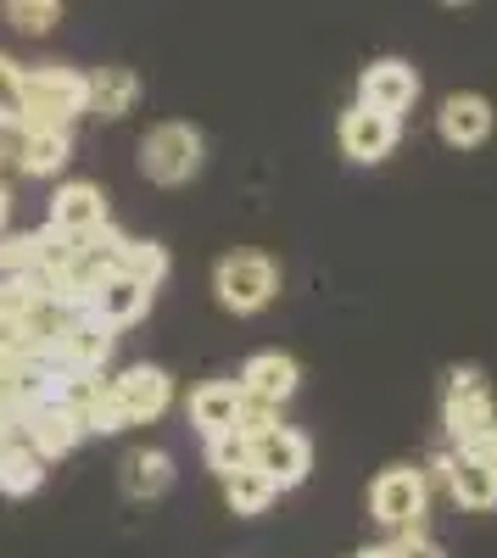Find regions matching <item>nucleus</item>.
<instances>
[{
    "instance_id": "nucleus-1",
    "label": "nucleus",
    "mask_w": 497,
    "mask_h": 558,
    "mask_svg": "<svg viewBox=\"0 0 497 558\" xmlns=\"http://www.w3.org/2000/svg\"><path fill=\"white\" fill-rule=\"evenodd\" d=\"M89 107V73L45 62V68H23L17 84V118L39 123V129H73Z\"/></svg>"
},
{
    "instance_id": "nucleus-2",
    "label": "nucleus",
    "mask_w": 497,
    "mask_h": 558,
    "mask_svg": "<svg viewBox=\"0 0 497 558\" xmlns=\"http://www.w3.org/2000/svg\"><path fill=\"white\" fill-rule=\"evenodd\" d=\"M431 470H436V481L447 486V497H453L459 508L486 514V508H497V430L470 441V447L441 452Z\"/></svg>"
},
{
    "instance_id": "nucleus-3",
    "label": "nucleus",
    "mask_w": 497,
    "mask_h": 558,
    "mask_svg": "<svg viewBox=\"0 0 497 558\" xmlns=\"http://www.w3.org/2000/svg\"><path fill=\"white\" fill-rule=\"evenodd\" d=\"M213 296H218L223 313H235V318L263 313L268 302L280 296V268H275V257H263V252H230V257H218V268H213Z\"/></svg>"
},
{
    "instance_id": "nucleus-4",
    "label": "nucleus",
    "mask_w": 497,
    "mask_h": 558,
    "mask_svg": "<svg viewBox=\"0 0 497 558\" xmlns=\"http://www.w3.org/2000/svg\"><path fill=\"white\" fill-rule=\"evenodd\" d=\"M425 514H431V481L425 470H414V463H391V470L375 475L369 486V520L391 536L402 531H425Z\"/></svg>"
},
{
    "instance_id": "nucleus-5",
    "label": "nucleus",
    "mask_w": 497,
    "mask_h": 558,
    "mask_svg": "<svg viewBox=\"0 0 497 558\" xmlns=\"http://www.w3.org/2000/svg\"><path fill=\"white\" fill-rule=\"evenodd\" d=\"M207 162V140L202 129L191 123H157L146 140H141V173L151 184H168V191H179V184H191Z\"/></svg>"
},
{
    "instance_id": "nucleus-6",
    "label": "nucleus",
    "mask_w": 497,
    "mask_h": 558,
    "mask_svg": "<svg viewBox=\"0 0 497 558\" xmlns=\"http://www.w3.org/2000/svg\"><path fill=\"white\" fill-rule=\"evenodd\" d=\"M441 430L453 447H470L497 430V402H492V386L481 368H453V386L441 397Z\"/></svg>"
},
{
    "instance_id": "nucleus-7",
    "label": "nucleus",
    "mask_w": 497,
    "mask_h": 558,
    "mask_svg": "<svg viewBox=\"0 0 497 558\" xmlns=\"http://www.w3.org/2000/svg\"><path fill=\"white\" fill-rule=\"evenodd\" d=\"M246 441H252V470H263L280 492H291V486L307 481V470H313V447H307L302 430H291V425H268V430H257V436H246Z\"/></svg>"
},
{
    "instance_id": "nucleus-8",
    "label": "nucleus",
    "mask_w": 497,
    "mask_h": 558,
    "mask_svg": "<svg viewBox=\"0 0 497 558\" xmlns=\"http://www.w3.org/2000/svg\"><path fill=\"white\" fill-rule=\"evenodd\" d=\"M336 140H341V151L352 157V162H364V168H375V162H386L391 151H397V140H402V118H391V112H375V107H347L341 112V123H336Z\"/></svg>"
},
{
    "instance_id": "nucleus-9",
    "label": "nucleus",
    "mask_w": 497,
    "mask_h": 558,
    "mask_svg": "<svg viewBox=\"0 0 497 558\" xmlns=\"http://www.w3.org/2000/svg\"><path fill=\"white\" fill-rule=\"evenodd\" d=\"M112 347H118V330L96 313V307H78L73 318H68V330H62V341H57V363L62 368H73V375H101L107 368V357H112Z\"/></svg>"
},
{
    "instance_id": "nucleus-10",
    "label": "nucleus",
    "mask_w": 497,
    "mask_h": 558,
    "mask_svg": "<svg viewBox=\"0 0 497 558\" xmlns=\"http://www.w3.org/2000/svg\"><path fill=\"white\" fill-rule=\"evenodd\" d=\"M492 129H497V112L481 89H453L436 112V134H441V146H453V151H481L492 140Z\"/></svg>"
},
{
    "instance_id": "nucleus-11",
    "label": "nucleus",
    "mask_w": 497,
    "mask_h": 558,
    "mask_svg": "<svg viewBox=\"0 0 497 558\" xmlns=\"http://www.w3.org/2000/svg\"><path fill=\"white\" fill-rule=\"evenodd\" d=\"M357 101L375 107V112H391V118L414 112V101H420V73H414V62H402V57L369 62L364 73H357Z\"/></svg>"
},
{
    "instance_id": "nucleus-12",
    "label": "nucleus",
    "mask_w": 497,
    "mask_h": 558,
    "mask_svg": "<svg viewBox=\"0 0 497 558\" xmlns=\"http://www.w3.org/2000/svg\"><path fill=\"white\" fill-rule=\"evenodd\" d=\"M17 430H23V441L51 463V458H62V452H73L78 447V436H84V418L62 402V397H51V402H34L23 418H17Z\"/></svg>"
},
{
    "instance_id": "nucleus-13",
    "label": "nucleus",
    "mask_w": 497,
    "mask_h": 558,
    "mask_svg": "<svg viewBox=\"0 0 497 558\" xmlns=\"http://www.w3.org/2000/svg\"><path fill=\"white\" fill-rule=\"evenodd\" d=\"M112 391H118V402L129 413V425H151V418H162L168 402H173V380H168V368H157V363L123 368V375L112 380Z\"/></svg>"
},
{
    "instance_id": "nucleus-14",
    "label": "nucleus",
    "mask_w": 497,
    "mask_h": 558,
    "mask_svg": "<svg viewBox=\"0 0 497 558\" xmlns=\"http://www.w3.org/2000/svg\"><path fill=\"white\" fill-rule=\"evenodd\" d=\"M73 162V129H39V123H23L17 134V151H12V168L28 173V179H51Z\"/></svg>"
},
{
    "instance_id": "nucleus-15",
    "label": "nucleus",
    "mask_w": 497,
    "mask_h": 558,
    "mask_svg": "<svg viewBox=\"0 0 497 558\" xmlns=\"http://www.w3.org/2000/svg\"><path fill=\"white\" fill-rule=\"evenodd\" d=\"M89 307H96L112 330H129V324H141L151 313V286L134 279V274H123V268H112L96 286V296H89Z\"/></svg>"
},
{
    "instance_id": "nucleus-16",
    "label": "nucleus",
    "mask_w": 497,
    "mask_h": 558,
    "mask_svg": "<svg viewBox=\"0 0 497 558\" xmlns=\"http://www.w3.org/2000/svg\"><path fill=\"white\" fill-rule=\"evenodd\" d=\"M296 386H302V368H296V357H286V352H257V357H246V368H241V391L257 397V402L286 408V402L296 397Z\"/></svg>"
},
{
    "instance_id": "nucleus-17",
    "label": "nucleus",
    "mask_w": 497,
    "mask_h": 558,
    "mask_svg": "<svg viewBox=\"0 0 497 558\" xmlns=\"http://www.w3.org/2000/svg\"><path fill=\"white\" fill-rule=\"evenodd\" d=\"M51 223L62 229V235H89V229H101L107 223V196H101V184H84V179H73V184H62V191L51 196Z\"/></svg>"
},
{
    "instance_id": "nucleus-18",
    "label": "nucleus",
    "mask_w": 497,
    "mask_h": 558,
    "mask_svg": "<svg viewBox=\"0 0 497 558\" xmlns=\"http://www.w3.org/2000/svg\"><path fill=\"white\" fill-rule=\"evenodd\" d=\"M241 402H246L241 380H207V386H196V391H191V425H196L202 436L235 430V418H241Z\"/></svg>"
},
{
    "instance_id": "nucleus-19",
    "label": "nucleus",
    "mask_w": 497,
    "mask_h": 558,
    "mask_svg": "<svg viewBox=\"0 0 497 558\" xmlns=\"http://www.w3.org/2000/svg\"><path fill=\"white\" fill-rule=\"evenodd\" d=\"M134 101H141V78H134V68H101V73H89V107H84V118L118 123V118L134 112Z\"/></svg>"
},
{
    "instance_id": "nucleus-20",
    "label": "nucleus",
    "mask_w": 497,
    "mask_h": 558,
    "mask_svg": "<svg viewBox=\"0 0 497 558\" xmlns=\"http://www.w3.org/2000/svg\"><path fill=\"white\" fill-rule=\"evenodd\" d=\"M173 486V458L157 452V447H141V452H129L123 458V492L134 502H146V497H162Z\"/></svg>"
},
{
    "instance_id": "nucleus-21",
    "label": "nucleus",
    "mask_w": 497,
    "mask_h": 558,
    "mask_svg": "<svg viewBox=\"0 0 497 558\" xmlns=\"http://www.w3.org/2000/svg\"><path fill=\"white\" fill-rule=\"evenodd\" d=\"M45 481V458L28 441H0V497H28Z\"/></svg>"
},
{
    "instance_id": "nucleus-22",
    "label": "nucleus",
    "mask_w": 497,
    "mask_h": 558,
    "mask_svg": "<svg viewBox=\"0 0 497 558\" xmlns=\"http://www.w3.org/2000/svg\"><path fill=\"white\" fill-rule=\"evenodd\" d=\"M280 497V486L268 481L263 470H235V475H223V502H230V514H241V520H257V514H268V502Z\"/></svg>"
},
{
    "instance_id": "nucleus-23",
    "label": "nucleus",
    "mask_w": 497,
    "mask_h": 558,
    "mask_svg": "<svg viewBox=\"0 0 497 558\" xmlns=\"http://www.w3.org/2000/svg\"><path fill=\"white\" fill-rule=\"evenodd\" d=\"M78 418H84V436H118V430H129V413H123V402H118L112 380H107V386H96V391L84 397Z\"/></svg>"
},
{
    "instance_id": "nucleus-24",
    "label": "nucleus",
    "mask_w": 497,
    "mask_h": 558,
    "mask_svg": "<svg viewBox=\"0 0 497 558\" xmlns=\"http://www.w3.org/2000/svg\"><path fill=\"white\" fill-rule=\"evenodd\" d=\"M118 268L134 274V279H146V286L157 291L162 279H168V252H162L157 241H134V235H123V246H118Z\"/></svg>"
},
{
    "instance_id": "nucleus-25",
    "label": "nucleus",
    "mask_w": 497,
    "mask_h": 558,
    "mask_svg": "<svg viewBox=\"0 0 497 558\" xmlns=\"http://www.w3.org/2000/svg\"><path fill=\"white\" fill-rule=\"evenodd\" d=\"M0 12H7V23L17 34L39 39V34H51L62 23V0H0Z\"/></svg>"
},
{
    "instance_id": "nucleus-26",
    "label": "nucleus",
    "mask_w": 497,
    "mask_h": 558,
    "mask_svg": "<svg viewBox=\"0 0 497 558\" xmlns=\"http://www.w3.org/2000/svg\"><path fill=\"white\" fill-rule=\"evenodd\" d=\"M252 463V441L241 436V430H218V436H207V470L223 481V475H235V470H246Z\"/></svg>"
},
{
    "instance_id": "nucleus-27",
    "label": "nucleus",
    "mask_w": 497,
    "mask_h": 558,
    "mask_svg": "<svg viewBox=\"0 0 497 558\" xmlns=\"http://www.w3.org/2000/svg\"><path fill=\"white\" fill-rule=\"evenodd\" d=\"M0 274H7V279L39 274V235H7V241H0Z\"/></svg>"
},
{
    "instance_id": "nucleus-28",
    "label": "nucleus",
    "mask_w": 497,
    "mask_h": 558,
    "mask_svg": "<svg viewBox=\"0 0 497 558\" xmlns=\"http://www.w3.org/2000/svg\"><path fill=\"white\" fill-rule=\"evenodd\" d=\"M357 558H441V547H436L425 531H402V536H391V542H380V547H364Z\"/></svg>"
},
{
    "instance_id": "nucleus-29",
    "label": "nucleus",
    "mask_w": 497,
    "mask_h": 558,
    "mask_svg": "<svg viewBox=\"0 0 497 558\" xmlns=\"http://www.w3.org/2000/svg\"><path fill=\"white\" fill-rule=\"evenodd\" d=\"M17 363L23 357H0V418L17 425Z\"/></svg>"
},
{
    "instance_id": "nucleus-30",
    "label": "nucleus",
    "mask_w": 497,
    "mask_h": 558,
    "mask_svg": "<svg viewBox=\"0 0 497 558\" xmlns=\"http://www.w3.org/2000/svg\"><path fill=\"white\" fill-rule=\"evenodd\" d=\"M17 84H23V68L12 57H0V118H17Z\"/></svg>"
},
{
    "instance_id": "nucleus-31",
    "label": "nucleus",
    "mask_w": 497,
    "mask_h": 558,
    "mask_svg": "<svg viewBox=\"0 0 497 558\" xmlns=\"http://www.w3.org/2000/svg\"><path fill=\"white\" fill-rule=\"evenodd\" d=\"M7 218H12V196H7V184H0V229H7Z\"/></svg>"
},
{
    "instance_id": "nucleus-32",
    "label": "nucleus",
    "mask_w": 497,
    "mask_h": 558,
    "mask_svg": "<svg viewBox=\"0 0 497 558\" xmlns=\"http://www.w3.org/2000/svg\"><path fill=\"white\" fill-rule=\"evenodd\" d=\"M441 7H453V12H459V7H470V0H441Z\"/></svg>"
},
{
    "instance_id": "nucleus-33",
    "label": "nucleus",
    "mask_w": 497,
    "mask_h": 558,
    "mask_svg": "<svg viewBox=\"0 0 497 558\" xmlns=\"http://www.w3.org/2000/svg\"><path fill=\"white\" fill-rule=\"evenodd\" d=\"M7 436H12V425H7V418H0V441H7Z\"/></svg>"
}]
</instances>
